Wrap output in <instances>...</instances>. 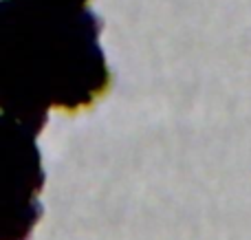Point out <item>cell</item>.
Segmentation results:
<instances>
[{
  "label": "cell",
  "mask_w": 251,
  "mask_h": 240,
  "mask_svg": "<svg viewBox=\"0 0 251 240\" xmlns=\"http://www.w3.org/2000/svg\"><path fill=\"white\" fill-rule=\"evenodd\" d=\"M91 0L0 2V108L47 126L49 110L79 113L108 93Z\"/></svg>",
  "instance_id": "1"
},
{
  "label": "cell",
  "mask_w": 251,
  "mask_h": 240,
  "mask_svg": "<svg viewBox=\"0 0 251 240\" xmlns=\"http://www.w3.org/2000/svg\"><path fill=\"white\" fill-rule=\"evenodd\" d=\"M42 126L0 108V240H29L42 205Z\"/></svg>",
  "instance_id": "2"
}]
</instances>
